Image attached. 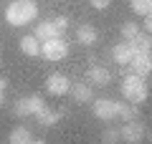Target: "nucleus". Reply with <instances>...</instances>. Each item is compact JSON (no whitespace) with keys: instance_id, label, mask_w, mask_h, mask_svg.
<instances>
[{"instance_id":"1","label":"nucleus","mask_w":152,"mask_h":144,"mask_svg":"<svg viewBox=\"0 0 152 144\" xmlns=\"http://www.w3.org/2000/svg\"><path fill=\"white\" fill-rule=\"evenodd\" d=\"M36 18H38V5L33 0H13L5 8V20L15 28L26 25V23H33Z\"/></svg>"},{"instance_id":"2","label":"nucleus","mask_w":152,"mask_h":144,"mask_svg":"<svg viewBox=\"0 0 152 144\" xmlns=\"http://www.w3.org/2000/svg\"><path fill=\"white\" fill-rule=\"evenodd\" d=\"M41 56L46 61H64L69 56V41L64 36H56V38H48V41L41 43Z\"/></svg>"},{"instance_id":"3","label":"nucleus","mask_w":152,"mask_h":144,"mask_svg":"<svg viewBox=\"0 0 152 144\" xmlns=\"http://www.w3.org/2000/svg\"><path fill=\"white\" fill-rule=\"evenodd\" d=\"M119 137H122V142L137 144V142H142L145 137H150V134H147V127L140 121V119H129V121L119 129Z\"/></svg>"},{"instance_id":"4","label":"nucleus","mask_w":152,"mask_h":144,"mask_svg":"<svg viewBox=\"0 0 152 144\" xmlns=\"http://www.w3.org/2000/svg\"><path fill=\"white\" fill-rule=\"evenodd\" d=\"M91 114L102 121H112V119H117V101L114 99H94Z\"/></svg>"},{"instance_id":"5","label":"nucleus","mask_w":152,"mask_h":144,"mask_svg":"<svg viewBox=\"0 0 152 144\" xmlns=\"http://www.w3.org/2000/svg\"><path fill=\"white\" fill-rule=\"evenodd\" d=\"M86 79H89V84H91V86H107L109 81H112V73H109L107 66L96 63V61L91 58V66L86 68Z\"/></svg>"},{"instance_id":"6","label":"nucleus","mask_w":152,"mask_h":144,"mask_svg":"<svg viewBox=\"0 0 152 144\" xmlns=\"http://www.w3.org/2000/svg\"><path fill=\"white\" fill-rule=\"evenodd\" d=\"M69 89H71V81L64 73H51L46 79V91L51 96H64V94H69Z\"/></svg>"},{"instance_id":"7","label":"nucleus","mask_w":152,"mask_h":144,"mask_svg":"<svg viewBox=\"0 0 152 144\" xmlns=\"http://www.w3.org/2000/svg\"><path fill=\"white\" fill-rule=\"evenodd\" d=\"M129 66H132V71H134V73H140L142 79H147V76H150V71H152L150 51H140V53H134V56H132V61H129Z\"/></svg>"},{"instance_id":"8","label":"nucleus","mask_w":152,"mask_h":144,"mask_svg":"<svg viewBox=\"0 0 152 144\" xmlns=\"http://www.w3.org/2000/svg\"><path fill=\"white\" fill-rule=\"evenodd\" d=\"M64 114H66L64 109H48V106H43L41 111L36 114V121L41 124V127H46V129H48V127H56V124H58L61 119H64Z\"/></svg>"},{"instance_id":"9","label":"nucleus","mask_w":152,"mask_h":144,"mask_svg":"<svg viewBox=\"0 0 152 144\" xmlns=\"http://www.w3.org/2000/svg\"><path fill=\"white\" fill-rule=\"evenodd\" d=\"M76 41L81 43V46H86V48L96 46V41H99V33H96V28H94L91 23H81V25L76 28Z\"/></svg>"},{"instance_id":"10","label":"nucleus","mask_w":152,"mask_h":144,"mask_svg":"<svg viewBox=\"0 0 152 144\" xmlns=\"http://www.w3.org/2000/svg\"><path fill=\"white\" fill-rule=\"evenodd\" d=\"M122 94L127 96V101L140 106V104L147 101V86L145 84H132V86H122Z\"/></svg>"},{"instance_id":"11","label":"nucleus","mask_w":152,"mask_h":144,"mask_svg":"<svg viewBox=\"0 0 152 144\" xmlns=\"http://www.w3.org/2000/svg\"><path fill=\"white\" fill-rule=\"evenodd\" d=\"M132 48H129V43H117V46H112V61L114 63H119V66H129V61H132Z\"/></svg>"},{"instance_id":"12","label":"nucleus","mask_w":152,"mask_h":144,"mask_svg":"<svg viewBox=\"0 0 152 144\" xmlns=\"http://www.w3.org/2000/svg\"><path fill=\"white\" fill-rule=\"evenodd\" d=\"M69 94L74 96V101H79V104H86V101H91V99H94L91 84H71Z\"/></svg>"},{"instance_id":"13","label":"nucleus","mask_w":152,"mask_h":144,"mask_svg":"<svg viewBox=\"0 0 152 144\" xmlns=\"http://www.w3.org/2000/svg\"><path fill=\"white\" fill-rule=\"evenodd\" d=\"M33 36H36L41 43H43V41H48V38L61 36V33H58V28L53 25V20H41V23L36 25V31H33Z\"/></svg>"},{"instance_id":"14","label":"nucleus","mask_w":152,"mask_h":144,"mask_svg":"<svg viewBox=\"0 0 152 144\" xmlns=\"http://www.w3.org/2000/svg\"><path fill=\"white\" fill-rule=\"evenodd\" d=\"M8 142L10 144H28V142H33V134H31V129H28L26 124H18V127L10 129Z\"/></svg>"},{"instance_id":"15","label":"nucleus","mask_w":152,"mask_h":144,"mask_svg":"<svg viewBox=\"0 0 152 144\" xmlns=\"http://www.w3.org/2000/svg\"><path fill=\"white\" fill-rule=\"evenodd\" d=\"M18 46H20V51L26 56H41V41L36 36H23Z\"/></svg>"},{"instance_id":"16","label":"nucleus","mask_w":152,"mask_h":144,"mask_svg":"<svg viewBox=\"0 0 152 144\" xmlns=\"http://www.w3.org/2000/svg\"><path fill=\"white\" fill-rule=\"evenodd\" d=\"M129 48H132V53H140V51H150V46H152V41H150V33H137L134 38H129Z\"/></svg>"},{"instance_id":"17","label":"nucleus","mask_w":152,"mask_h":144,"mask_svg":"<svg viewBox=\"0 0 152 144\" xmlns=\"http://www.w3.org/2000/svg\"><path fill=\"white\" fill-rule=\"evenodd\" d=\"M117 116H122L124 121H129V119H140V109H137L134 104L117 101Z\"/></svg>"},{"instance_id":"18","label":"nucleus","mask_w":152,"mask_h":144,"mask_svg":"<svg viewBox=\"0 0 152 144\" xmlns=\"http://www.w3.org/2000/svg\"><path fill=\"white\" fill-rule=\"evenodd\" d=\"M26 106H28V114H31V116H36V114L46 106V101H43V96L31 94V96H26Z\"/></svg>"},{"instance_id":"19","label":"nucleus","mask_w":152,"mask_h":144,"mask_svg":"<svg viewBox=\"0 0 152 144\" xmlns=\"http://www.w3.org/2000/svg\"><path fill=\"white\" fill-rule=\"evenodd\" d=\"M132 10L137 15H150L152 13V0H132Z\"/></svg>"},{"instance_id":"20","label":"nucleus","mask_w":152,"mask_h":144,"mask_svg":"<svg viewBox=\"0 0 152 144\" xmlns=\"http://www.w3.org/2000/svg\"><path fill=\"white\" fill-rule=\"evenodd\" d=\"M137 33H140V25H137V23H124V25H122V38H124V41H129V38H134Z\"/></svg>"},{"instance_id":"21","label":"nucleus","mask_w":152,"mask_h":144,"mask_svg":"<svg viewBox=\"0 0 152 144\" xmlns=\"http://www.w3.org/2000/svg\"><path fill=\"white\" fill-rule=\"evenodd\" d=\"M13 114H15L18 119H23V116H31V114H28V106H26V99H18V101L13 104Z\"/></svg>"},{"instance_id":"22","label":"nucleus","mask_w":152,"mask_h":144,"mask_svg":"<svg viewBox=\"0 0 152 144\" xmlns=\"http://www.w3.org/2000/svg\"><path fill=\"white\" fill-rule=\"evenodd\" d=\"M102 142H109V144H114V142H122V137H119V129H104V134H102Z\"/></svg>"},{"instance_id":"23","label":"nucleus","mask_w":152,"mask_h":144,"mask_svg":"<svg viewBox=\"0 0 152 144\" xmlns=\"http://www.w3.org/2000/svg\"><path fill=\"white\" fill-rule=\"evenodd\" d=\"M53 25L58 28V33L64 36V31L69 28V18H66V15H56V18H53Z\"/></svg>"},{"instance_id":"24","label":"nucleus","mask_w":152,"mask_h":144,"mask_svg":"<svg viewBox=\"0 0 152 144\" xmlns=\"http://www.w3.org/2000/svg\"><path fill=\"white\" fill-rule=\"evenodd\" d=\"M109 5H112V0H91V8H96V10H107Z\"/></svg>"},{"instance_id":"25","label":"nucleus","mask_w":152,"mask_h":144,"mask_svg":"<svg viewBox=\"0 0 152 144\" xmlns=\"http://www.w3.org/2000/svg\"><path fill=\"white\" fill-rule=\"evenodd\" d=\"M142 18H145V25H142V28L150 33V31H152V18H150V15H142Z\"/></svg>"},{"instance_id":"26","label":"nucleus","mask_w":152,"mask_h":144,"mask_svg":"<svg viewBox=\"0 0 152 144\" xmlns=\"http://www.w3.org/2000/svg\"><path fill=\"white\" fill-rule=\"evenodd\" d=\"M0 89H3V91L8 89V79H0Z\"/></svg>"},{"instance_id":"27","label":"nucleus","mask_w":152,"mask_h":144,"mask_svg":"<svg viewBox=\"0 0 152 144\" xmlns=\"http://www.w3.org/2000/svg\"><path fill=\"white\" fill-rule=\"evenodd\" d=\"M3 101H5V91L0 89V106H3Z\"/></svg>"}]
</instances>
